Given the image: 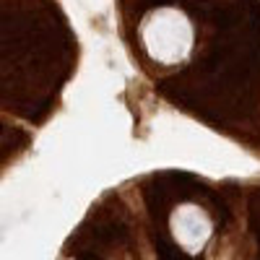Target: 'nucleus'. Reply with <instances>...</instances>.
Returning <instances> with one entry per match:
<instances>
[]
</instances>
